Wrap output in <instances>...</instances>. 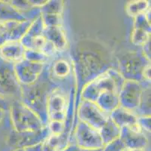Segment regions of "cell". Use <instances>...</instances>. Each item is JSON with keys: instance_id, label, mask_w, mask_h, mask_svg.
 Listing matches in <instances>:
<instances>
[{"instance_id": "cell-1", "label": "cell", "mask_w": 151, "mask_h": 151, "mask_svg": "<svg viewBox=\"0 0 151 151\" xmlns=\"http://www.w3.org/2000/svg\"><path fill=\"white\" fill-rule=\"evenodd\" d=\"M10 63L0 60V95H12L17 88V77Z\"/></svg>"}, {"instance_id": "cell-2", "label": "cell", "mask_w": 151, "mask_h": 151, "mask_svg": "<svg viewBox=\"0 0 151 151\" xmlns=\"http://www.w3.org/2000/svg\"><path fill=\"white\" fill-rule=\"evenodd\" d=\"M27 22L23 20H9L0 22V47L7 43L17 42L19 36L17 28L23 27Z\"/></svg>"}, {"instance_id": "cell-3", "label": "cell", "mask_w": 151, "mask_h": 151, "mask_svg": "<svg viewBox=\"0 0 151 151\" xmlns=\"http://www.w3.org/2000/svg\"><path fill=\"white\" fill-rule=\"evenodd\" d=\"M24 55L25 52H23L21 45L17 42L7 43L0 47V57L2 60L8 63L19 61Z\"/></svg>"}, {"instance_id": "cell-4", "label": "cell", "mask_w": 151, "mask_h": 151, "mask_svg": "<svg viewBox=\"0 0 151 151\" xmlns=\"http://www.w3.org/2000/svg\"><path fill=\"white\" fill-rule=\"evenodd\" d=\"M65 101L60 95H53L50 99V107L51 108L52 120L54 121H61L62 119L64 117V107H65Z\"/></svg>"}, {"instance_id": "cell-5", "label": "cell", "mask_w": 151, "mask_h": 151, "mask_svg": "<svg viewBox=\"0 0 151 151\" xmlns=\"http://www.w3.org/2000/svg\"><path fill=\"white\" fill-rule=\"evenodd\" d=\"M17 9L14 8L12 3H7L6 2L0 1V22L9 21V20H17L19 17Z\"/></svg>"}, {"instance_id": "cell-6", "label": "cell", "mask_w": 151, "mask_h": 151, "mask_svg": "<svg viewBox=\"0 0 151 151\" xmlns=\"http://www.w3.org/2000/svg\"><path fill=\"white\" fill-rule=\"evenodd\" d=\"M149 4L146 1H136L130 2L126 6L127 13L132 17H138L143 15L148 9Z\"/></svg>"}, {"instance_id": "cell-7", "label": "cell", "mask_w": 151, "mask_h": 151, "mask_svg": "<svg viewBox=\"0 0 151 151\" xmlns=\"http://www.w3.org/2000/svg\"><path fill=\"white\" fill-rule=\"evenodd\" d=\"M150 36V34L149 32H147L146 30L142 29L141 27H136L135 30L133 33V42L137 45H144L147 42L149 41Z\"/></svg>"}, {"instance_id": "cell-8", "label": "cell", "mask_w": 151, "mask_h": 151, "mask_svg": "<svg viewBox=\"0 0 151 151\" xmlns=\"http://www.w3.org/2000/svg\"><path fill=\"white\" fill-rule=\"evenodd\" d=\"M69 72V66L65 61H60L54 66V73L59 77H65Z\"/></svg>"}, {"instance_id": "cell-9", "label": "cell", "mask_w": 151, "mask_h": 151, "mask_svg": "<svg viewBox=\"0 0 151 151\" xmlns=\"http://www.w3.org/2000/svg\"><path fill=\"white\" fill-rule=\"evenodd\" d=\"M143 75L147 80H150V65H147L145 67L144 71H143Z\"/></svg>"}, {"instance_id": "cell-10", "label": "cell", "mask_w": 151, "mask_h": 151, "mask_svg": "<svg viewBox=\"0 0 151 151\" xmlns=\"http://www.w3.org/2000/svg\"><path fill=\"white\" fill-rule=\"evenodd\" d=\"M3 114H4V110H2V108L0 107V122L2 120V117H3Z\"/></svg>"}, {"instance_id": "cell-11", "label": "cell", "mask_w": 151, "mask_h": 151, "mask_svg": "<svg viewBox=\"0 0 151 151\" xmlns=\"http://www.w3.org/2000/svg\"><path fill=\"white\" fill-rule=\"evenodd\" d=\"M14 151H25V148L23 147H17V149L14 150Z\"/></svg>"}]
</instances>
